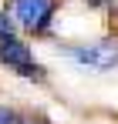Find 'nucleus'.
I'll list each match as a JSON object with an SVG mask.
<instances>
[{
  "mask_svg": "<svg viewBox=\"0 0 118 124\" xmlns=\"http://www.w3.org/2000/svg\"><path fill=\"white\" fill-rule=\"evenodd\" d=\"M68 57L81 67H91V70H111V67H118V37L74 44V47H68Z\"/></svg>",
  "mask_w": 118,
  "mask_h": 124,
  "instance_id": "1",
  "label": "nucleus"
},
{
  "mask_svg": "<svg viewBox=\"0 0 118 124\" xmlns=\"http://www.w3.org/2000/svg\"><path fill=\"white\" fill-rule=\"evenodd\" d=\"M0 64H7L20 77H34V81L44 77V67L34 61V50L24 40H17L14 34H3V37H0Z\"/></svg>",
  "mask_w": 118,
  "mask_h": 124,
  "instance_id": "2",
  "label": "nucleus"
},
{
  "mask_svg": "<svg viewBox=\"0 0 118 124\" xmlns=\"http://www.w3.org/2000/svg\"><path fill=\"white\" fill-rule=\"evenodd\" d=\"M7 10L24 30L44 34L54 17V0H7Z\"/></svg>",
  "mask_w": 118,
  "mask_h": 124,
  "instance_id": "3",
  "label": "nucleus"
},
{
  "mask_svg": "<svg viewBox=\"0 0 118 124\" xmlns=\"http://www.w3.org/2000/svg\"><path fill=\"white\" fill-rule=\"evenodd\" d=\"M0 124H20V117L10 111V107H0Z\"/></svg>",
  "mask_w": 118,
  "mask_h": 124,
  "instance_id": "4",
  "label": "nucleus"
},
{
  "mask_svg": "<svg viewBox=\"0 0 118 124\" xmlns=\"http://www.w3.org/2000/svg\"><path fill=\"white\" fill-rule=\"evenodd\" d=\"M3 34H14V23L7 20V10H0V37Z\"/></svg>",
  "mask_w": 118,
  "mask_h": 124,
  "instance_id": "5",
  "label": "nucleus"
},
{
  "mask_svg": "<svg viewBox=\"0 0 118 124\" xmlns=\"http://www.w3.org/2000/svg\"><path fill=\"white\" fill-rule=\"evenodd\" d=\"M84 3H91V7H105L108 0H84Z\"/></svg>",
  "mask_w": 118,
  "mask_h": 124,
  "instance_id": "6",
  "label": "nucleus"
}]
</instances>
